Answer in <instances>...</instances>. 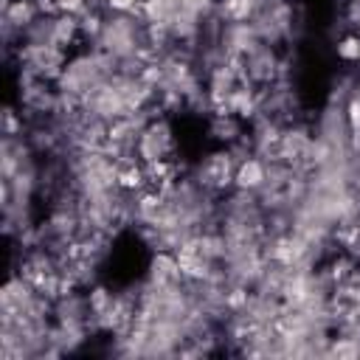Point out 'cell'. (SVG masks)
<instances>
[{
	"label": "cell",
	"instance_id": "obj_1",
	"mask_svg": "<svg viewBox=\"0 0 360 360\" xmlns=\"http://www.w3.org/2000/svg\"><path fill=\"white\" fill-rule=\"evenodd\" d=\"M236 183L242 188H256L264 183V166L259 160H242L236 169Z\"/></svg>",
	"mask_w": 360,
	"mask_h": 360
}]
</instances>
